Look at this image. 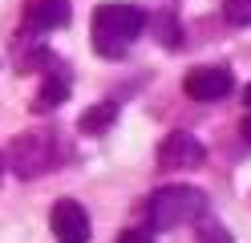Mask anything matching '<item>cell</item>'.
Wrapping results in <instances>:
<instances>
[{"instance_id": "6da1fadb", "label": "cell", "mask_w": 251, "mask_h": 243, "mask_svg": "<svg viewBox=\"0 0 251 243\" xmlns=\"http://www.w3.org/2000/svg\"><path fill=\"white\" fill-rule=\"evenodd\" d=\"M146 28V12L138 4H126V0H114V4H98L93 12V53L105 57V61H118L130 53V45L142 37Z\"/></svg>"}, {"instance_id": "7a4b0ae2", "label": "cell", "mask_w": 251, "mask_h": 243, "mask_svg": "<svg viewBox=\"0 0 251 243\" xmlns=\"http://www.w3.org/2000/svg\"><path fill=\"white\" fill-rule=\"evenodd\" d=\"M202 215H207V194H202L199 187H186V183L158 187L146 199V223H150V231H175V227L199 223Z\"/></svg>"}, {"instance_id": "3957f363", "label": "cell", "mask_w": 251, "mask_h": 243, "mask_svg": "<svg viewBox=\"0 0 251 243\" xmlns=\"http://www.w3.org/2000/svg\"><path fill=\"white\" fill-rule=\"evenodd\" d=\"M8 162L17 178H41L45 170L57 166V138L49 130H28L8 146Z\"/></svg>"}, {"instance_id": "277c9868", "label": "cell", "mask_w": 251, "mask_h": 243, "mask_svg": "<svg viewBox=\"0 0 251 243\" xmlns=\"http://www.w3.org/2000/svg\"><path fill=\"white\" fill-rule=\"evenodd\" d=\"M182 89H186V97H195V102H219V97H227L235 89V77H231L227 65H195V69L182 77Z\"/></svg>"}, {"instance_id": "5b68a950", "label": "cell", "mask_w": 251, "mask_h": 243, "mask_svg": "<svg viewBox=\"0 0 251 243\" xmlns=\"http://www.w3.org/2000/svg\"><path fill=\"white\" fill-rule=\"evenodd\" d=\"M202 142L195 134H186V130H175V134H166L158 142V166L162 170H191V166H202Z\"/></svg>"}, {"instance_id": "8992f818", "label": "cell", "mask_w": 251, "mask_h": 243, "mask_svg": "<svg viewBox=\"0 0 251 243\" xmlns=\"http://www.w3.org/2000/svg\"><path fill=\"white\" fill-rule=\"evenodd\" d=\"M53 235L57 243H89V215H85V207L81 203H73V199H61L53 207Z\"/></svg>"}, {"instance_id": "52a82bcc", "label": "cell", "mask_w": 251, "mask_h": 243, "mask_svg": "<svg viewBox=\"0 0 251 243\" xmlns=\"http://www.w3.org/2000/svg\"><path fill=\"white\" fill-rule=\"evenodd\" d=\"M69 25V0H25V28L53 32Z\"/></svg>"}, {"instance_id": "ba28073f", "label": "cell", "mask_w": 251, "mask_h": 243, "mask_svg": "<svg viewBox=\"0 0 251 243\" xmlns=\"http://www.w3.org/2000/svg\"><path fill=\"white\" fill-rule=\"evenodd\" d=\"M65 93H69V81H65V77H45V85H41V93H37L33 109H37V113L53 109V106H61V102H65Z\"/></svg>"}, {"instance_id": "9c48e42d", "label": "cell", "mask_w": 251, "mask_h": 243, "mask_svg": "<svg viewBox=\"0 0 251 243\" xmlns=\"http://www.w3.org/2000/svg\"><path fill=\"white\" fill-rule=\"evenodd\" d=\"M118 122V102H101V106H93L89 113H81V130L85 134H101L105 126H114Z\"/></svg>"}, {"instance_id": "30bf717a", "label": "cell", "mask_w": 251, "mask_h": 243, "mask_svg": "<svg viewBox=\"0 0 251 243\" xmlns=\"http://www.w3.org/2000/svg\"><path fill=\"white\" fill-rule=\"evenodd\" d=\"M223 16L235 28H251V0H223Z\"/></svg>"}, {"instance_id": "8fae6325", "label": "cell", "mask_w": 251, "mask_h": 243, "mask_svg": "<svg viewBox=\"0 0 251 243\" xmlns=\"http://www.w3.org/2000/svg\"><path fill=\"white\" fill-rule=\"evenodd\" d=\"M199 243H231V235H227V227H219V223H207L199 231Z\"/></svg>"}, {"instance_id": "7c38bea8", "label": "cell", "mask_w": 251, "mask_h": 243, "mask_svg": "<svg viewBox=\"0 0 251 243\" xmlns=\"http://www.w3.org/2000/svg\"><path fill=\"white\" fill-rule=\"evenodd\" d=\"M118 243H154V231H146V227H126L118 235Z\"/></svg>"}, {"instance_id": "4fadbf2b", "label": "cell", "mask_w": 251, "mask_h": 243, "mask_svg": "<svg viewBox=\"0 0 251 243\" xmlns=\"http://www.w3.org/2000/svg\"><path fill=\"white\" fill-rule=\"evenodd\" d=\"M243 138L251 142V118H243Z\"/></svg>"}, {"instance_id": "5bb4252c", "label": "cell", "mask_w": 251, "mask_h": 243, "mask_svg": "<svg viewBox=\"0 0 251 243\" xmlns=\"http://www.w3.org/2000/svg\"><path fill=\"white\" fill-rule=\"evenodd\" d=\"M243 102H247V106H251V85H247V89H243Z\"/></svg>"}]
</instances>
